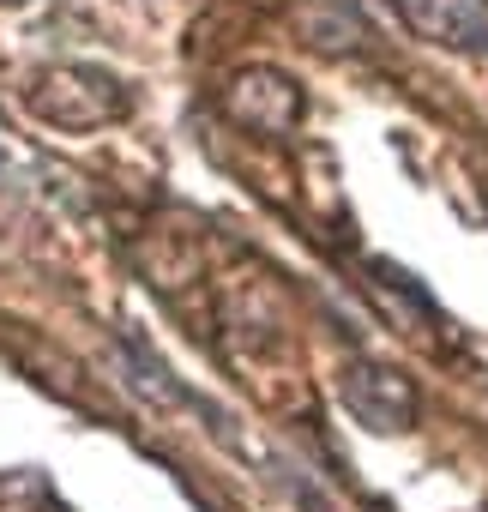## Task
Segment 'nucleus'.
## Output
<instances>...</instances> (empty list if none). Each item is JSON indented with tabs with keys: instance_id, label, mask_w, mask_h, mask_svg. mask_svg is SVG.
Returning a JSON list of instances; mask_svg holds the SVG:
<instances>
[{
	"instance_id": "1",
	"label": "nucleus",
	"mask_w": 488,
	"mask_h": 512,
	"mask_svg": "<svg viewBox=\"0 0 488 512\" xmlns=\"http://www.w3.org/2000/svg\"><path fill=\"white\" fill-rule=\"evenodd\" d=\"M31 109L61 127V133H97L109 121L127 115V91L109 67H91V61H67V67H43L37 85H31Z\"/></svg>"
},
{
	"instance_id": "2",
	"label": "nucleus",
	"mask_w": 488,
	"mask_h": 512,
	"mask_svg": "<svg viewBox=\"0 0 488 512\" xmlns=\"http://www.w3.org/2000/svg\"><path fill=\"white\" fill-rule=\"evenodd\" d=\"M223 115L235 127H248V133H296L302 121V85L278 67H241L229 85H223Z\"/></svg>"
},
{
	"instance_id": "3",
	"label": "nucleus",
	"mask_w": 488,
	"mask_h": 512,
	"mask_svg": "<svg viewBox=\"0 0 488 512\" xmlns=\"http://www.w3.org/2000/svg\"><path fill=\"white\" fill-rule=\"evenodd\" d=\"M344 404L374 434H404L416 422V410H422L416 380L404 368H392V362H350L344 368Z\"/></svg>"
},
{
	"instance_id": "4",
	"label": "nucleus",
	"mask_w": 488,
	"mask_h": 512,
	"mask_svg": "<svg viewBox=\"0 0 488 512\" xmlns=\"http://www.w3.org/2000/svg\"><path fill=\"white\" fill-rule=\"evenodd\" d=\"M404 19L434 37V43H458V49H488V13L476 0H398Z\"/></svg>"
},
{
	"instance_id": "5",
	"label": "nucleus",
	"mask_w": 488,
	"mask_h": 512,
	"mask_svg": "<svg viewBox=\"0 0 488 512\" xmlns=\"http://www.w3.org/2000/svg\"><path fill=\"white\" fill-rule=\"evenodd\" d=\"M121 356H127V368H133L127 380H133L151 404H193V410H205V404H199V398H193V392L169 374V362H163V356H151L139 338H121Z\"/></svg>"
},
{
	"instance_id": "6",
	"label": "nucleus",
	"mask_w": 488,
	"mask_h": 512,
	"mask_svg": "<svg viewBox=\"0 0 488 512\" xmlns=\"http://www.w3.org/2000/svg\"><path fill=\"white\" fill-rule=\"evenodd\" d=\"M0 175H7V157H0Z\"/></svg>"
}]
</instances>
